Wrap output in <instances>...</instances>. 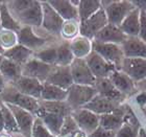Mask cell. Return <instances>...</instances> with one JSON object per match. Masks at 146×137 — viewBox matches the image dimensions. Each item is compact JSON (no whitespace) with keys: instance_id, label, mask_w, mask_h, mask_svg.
Here are the masks:
<instances>
[{"instance_id":"38","label":"cell","mask_w":146,"mask_h":137,"mask_svg":"<svg viewBox=\"0 0 146 137\" xmlns=\"http://www.w3.org/2000/svg\"><path fill=\"white\" fill-rule=\"evenodd\" d=\"M79 130L77 127V124L72 117V115H68L64 118V122L61 128V132H60V136L61 137H66L68 135L73 134L75 131Z\"/></svg>"},{"instance_id":"40","label":"cell","mask_w":146,"mask_h":137,"mask_svg":"<svg viewBox=\"0 0 146 137\" xmlns=\"http://www.w3.org/2000/svg\"><path fill=\"white\" fill-rule=\"evenodd\" d=\"M138 38L146 43V13L143 11H140V27Z\"/></svg>"},{"instance_id":"32","label":"cell","mask_w":146,"mask_h":137,"mask_svg":"<svg viewBox=\"0 0 146 137\" xmlns=\"http://www.w3.org/2000/svg\"><path fill=\"white\" fill-rule=\"evenodd\" d=\"M0 73L4 80H9V82L14 83L22 76L21 66L9 59L3 58L0 64Z\"/></svg>"},{"instance_id":"43","label":"cell","mask_w":146,"mask_h":137,"mask_svg":"<svg viewBox=\"0 0 146 137\" xmlns=\"http://www.w3.org/2000/svg\"><path fill=\"white\" fill-rule=\"evenodd\" d=\"M131 3L134 4L135 7L146 13V0H136V1H131Z\"/></svg>"},{"instance_id":"3","label":"cell","mask_w":146,"mask_h":137,"mask_svg":"<svg viewBox=\"0 0 146 137\" xmlns=\"http://www.w3.org/2000/svg\"><path fill=\"white\" fill-rule=\"evenodd\" d=\"M0 100L2 103L14 105L31 113H36L40 108V103L38 100L22 94L13 86L4 88L3 92L0 94Z\"/></svg>"},{"instance_id":"36","label":"cell","mask_w":146,"mask_h":137,"mask_svg":"<svg viewBox=\"0 0 146 137\" xmlns=\"http://www.w3.org/2000/svg\"><path fill=\"white\" fill-rule=\"evenodd\" d=\"M36 59L45 64L55 66L56 64V47H48L46 49L36 52Z\"/></svg>"},{"instance_id":"18","label":"cell","mask_w":146,"mask_h":137,"mask_svg":"<svg viewBox=\"0 0 146 137\" xmlns=\"http://www.w3.org/2000/svg\"><path fill=\"white\" fill-rule=\"evenodd\" d=\"M120 46L124 58L146 59V43L138 37H127Z\"/></svg>"},{"instance_id":"45","label":"cell","mask_w":146,"mask_h":137,"mask_svg":"<svg viewBox=\"0 0 146 137\" xmlns=\"http://www.w3.org/2000/svg\"><path fill=\"white\" fill-rule=\"evenodd\" d=\"M71 137H88L87 135L84 133L82 131H80V130H77V131H75L73 134L70 135Z\"/></svg>"},{"instance_id":"47","label":"cell","mask_w":146,"mask_h":137,"mask_svg":"<svg viewBox=\"0 0 146 137\" xmlns=\"http://www.w3.org/2000/svg\"><path fill=\"white\" fill-rule=\"evenodd\" d=\"M5 88V84H4V79H3V76H1V73H0V94L3 92Z\"/></svg>"},{"instance_id":"11","label":"cell","mask_w":146,"mask_h":137,"mask_svg":"<svg viewBox=\"0 0 146 137\" xmlns=\"http://www.w3.org/2000/svg\"><path fill=\"white\" fill-rule=\"evenodd\" d=\"M85 61L96 80L109 78L111 73L116 70V68L112 64H110L101 55L93 50L86 57Z\"/></svg>"},{"instance_id":"10","label":"cell","mask_w":146,"mask_h":137,"mask_svg":"<svg viewBox=\"0 0 146 137\" xmlns=\"http://www.w3.org/2000/svg\"><path fill=\"white\" fill-rule=\"evenodd\" d=\"M71 115L77 124V127L87 136L93 133L99 127V115L86 109H76L71 112Z\"/></svg>"},{"instance_id":"20","label":"cell","mask_w":146,"mask_h":137,"mask_svg":"<svg viewBox=\"0 0 146 137\" xmlns=\"http://www.w3.org/2000/svg\"><path fill=\"white\" fill-rule=\"evenodd\" d=\"M127 39V36L122 33V31L119 28V26L109 24L108 23L99 33H98L93 41L99 43H113L121 45L125 40Z\"/></svg>"},{"instance_id":"44","label":"cell","mask_w":146,"mask_h":137,"mask_svg":"<svg viewBox=\"0 0 146 137\" xmlns=\"http://www.w3.org/2000/svg\"><path fill=\"white\" fill-rule=\"evenodd\" d=\"M136 89H137V92L145 91L146 90V79L142 80V81L139 83H136Z\"/></svg>"},{"instance_id":"46","label":"cell","mask_w":146,"mask_h":137,"mask_svg":"<svg viewBox=\"0 0 146 137\" xmlns=\"http://www.w3.org/2000/svg\"><path fill=\"white\" fill-rule=\"evenodd\" d=\"M4 130V124H3V116H2V111H1V103H0V132H2Z\"/></svg>"},{"instance_id":"37","label":"cell","mask_w":146,"mask_h":137,"mask_svg":"<svg viewBox=\"0 0 146 137\" xmlns=\"http://www.w3.org/2000/svg\"><path fill=\"white\" fill-rule=\"evenodd\" d=\"M31 137H58L50 133L48 129L46 128L45 125L39 117H36L34 120L33 130H31Z\"/></svg>"},{"instance_id":"29","label":"cell","mask_w":146,"mask_h":137,"mask_svg":"<svg viewBox=\"0 0 146 137\" xmlns=\"http://www.w3.org/2000/svg\"><path fill=\"white\" fill-rule=\"evenodd\" d=\"M41 98L46 102H64L67 98V90L48 83H43Z\"/></svg>"},{"instance_id":"7","label":"cell","mask_w":146,"mask_h":137,"mask_svg":"<svg viewBox=\"0 0 146 137\" xmlns=\"http://www.w3.org/2000/svg\"><path fill=\"white\" fill-rule=\"evenodd\" d=\"M70 71L72 76L73 84L84 86H95L96 78L93 76L90 68L86 63L85 59L74 58L70 64Z\"/></svg>"},{"instance_id":"2","label":"cell","mask_w":146,"mask_h":137,"mask_svg":"<svg viewBox=\"0 0 146 137\" xmlns=\"http://www.w3.org/2000/svg\"><path fill=\"white\" fill-rule=\"evenodd\" d=\"M101 7L104 9L109 24L120 26L125 17L135 9L131 1L127 0H109L100 1Z\"/></svg>"},{"instance_id":"22","label":"cell","mask_w":146,"mask_h":137,"mask_svg":"<svg viewBox=\"0 0 146 137\" xmlns=\"http://www.w3.org/2000/svg\"><path fill=\"white\" fill-rule=\"evenodd\" d=\"M141 125L135 115L131 107L127 106V110L124 116V122L121 128L116 132V137H138V132Z\"/></svg>"},{"instance_id":"50","label":"cell","mask_w":146,"mask_h":137,"mask_svg":"<svg viewBox=\"0 0 146 137\" xmlns=\"http://www.w3.org/2000/svg\"><path fill=\"white\" fill-rule=\"evenodd\" d=\"M142 110H143L144 114H145V116H146V105H145V106H144V108H143V109H142Z\"/></svg>"},{"instance_id":"6","label":"cell","mask_w":146,"mask_h":137,"mask_svg":"<svg viewBox=\"0 0 146 137\" xmlns=\"http://www.w3.org/2000/svg\"><path fill=\"white\" fill-rule=\"evenodd\" d=\"M108 18L104 9L101 7L97 13L91 16L86 21L79 23V34L87 39L93 41L95 36L108 24Z\"/></svg>"},{"instance_id":"5","label":"cell","mask_w":146,"mask_h":137,"mask_svg":"<svg viewBox=\"0 0 146 137\" xmlns=\"http://www.w3.org/2000/svg\"><path fill=\"white\" fill-rule=\"evenodd\" d=\"M92 50L97 52L106 61L112 64L116 70H120L122 62L124 60V55L120 45L113 43H99L92 41Z\"/></svg>"},{"instance_id":"17","label":"cell","mask_w":146,"mask_h":137,"mask_svg":"<svg viewBox=\"0 0 146 137\" xmlns=\"http://www.w3.org/2000/svg\"><path fill=\"white\" fill-rule=\"evenodd\" d=\"M45 83L68 90L73 85L70 66H54Z\"/></svg>"},{"instance_id":"39","label":"cell","mask_w":146,"mask_h":137,"mask_svg":"<svg viewBox=\"0 0 146 137\" xmlns=\"http://www.w3.org/2000/svg\"><path fill=\"white\" fill-rule=\"evenodd\" d=\"M74 21L76 20H71V21H66V23L64 22L63 28H62V33L65 35V37L67 38H75L76 33H79V25L76 26V24L74 23Z\"/></svg>"},{"instance_id":"1","label":"cell","mask_w":146,"mask_h":137,"mask_svg":"<svg viewBox=\"0 0 146 137\" xmlns=\"http://www.w3.org/2000/svg\"><path fill=\"white\" fill-rule=\"evenodd\" d=\"M6 6L19 24L39 27L42 25V4L40 1L16 0L7 1Z\"/></svg>"},{"instance_id":"8","label":"cell","mask_w":146,"mask_h":137,"mask_svg":"<svg viewBox=\"0 0 146 137\" xmlns=\"http://www.w3.org/2000/svg\"><path fill=\"white\" fill-rule=\"evenodd\" d=\"M42 26L49 34L58 36L62 34L64 20L52 9L48 1H42Z\"/></svg>"},{"instance_id":"19","label":"cell","mask_w":146,"mask_h":137,"mask_svg":"<svg viewBox=\"0 0 146 137\" xmlns=\"http://www.w3.org/2000/svg\"><path fill=\"white\" fill-rule=\"evenodd\" d=\"M109 79L111 80L113 85L117 88V90H119L126 98L137 93L136 83L127 74L122 72L121 70H115V71H113L111 73V76H109Z\"/></svg>"},{"instance_id":"27","label":"cell","mask_w":146,"mask_h":137,"mask_svg":"<svg viewBox=\"0 0 146 137\" xmlns=\"http://www.w3.org/2000/svg\"><path fill=\"white\" fill-rule=\"evenodd\" d=\"M33 55H34L33 50L26 48V47L20 45V44H17V45L4 50L2 55L3 58L9 59L11 61L20 65V66H23L28 60H31Z\"/></svg>"},{"instance_id":"12","label":"cell","mask_w":146,"mask_h":137,"mask_svg":"<svg viewBox=\"0 0 146 137\" xmlns=\"http://www.w3.org/2000/svg\"><path fill=\"white\" fill-rule=\"evenodd\" d=\"M120 70L127 74L135 83L141 82L146 79V59L124 58Z\"/></svg>"},{"instance_id":"33","label":"cell","mask_w":146,"mask_h":137,"mask_svg":"<svg viewBox=\"0 0 146 137\" xmlns=\"http://www.w3.org/2000/svg\"><path fill=\"white\" fill-rule=\"evenodd\" d=\"M40 108L46 112L54 113V114H58L66 117V116L70 115L72 112L69 105L66 103V101L64 102H46L42 101L40 103Z\"/></svg>"},{"instance_id":"35","label":"cell","mask_w":146,"mask_h":137,"mask_svg":"<svg viewBox=\"0 0 146 137\" xmlns=\"http://www.w3.org/2000/svg\"><path fill=\"white\" fill-rule=\"evenodd\" d=\"M1 103V111H2V116H3V124H4V130L9 132H19V128L17 126L16 119L13 115L12 111L9 109V107L6 106L5 104Z\"/></svg>"},{"instance_id":"34","label":"cell","mask_w":146,"mask_h":137,"mask_svg":"<svg viewBox=\"0 0 146 137\" xmlns=\"http://www.w3.org/2000/svg\"><path fill=\"white\" fill-rule=\"evenodd\" d=\"M74 60V55L69 42H65L56 47V64L55 66H70Z\"/></svg>"},{"instance_id":"52","label":"cell","mask_w":146,"mask_h":137,"mask_svg":"<svg viewBox=\"0 0 146 137\" xmlns=\"http://www.w3.org/2000/svg\"><path fill=\"white\" fill-rule=\"evenodd\" d=\"M0 28H1V24H0Z\"/></svg>"},{"instance_id":"9","label":"cell","mask_w":146,"mask_h":137,"mask_svg":"<svg viewBox=\"0 0 146 137\" xmlns=\"http://www.w3.org/2000/svg\"><path fill=\"white\" fill-rule=\"evenodd\" d=\"M53 67L54 66L45 64L36 58H31L23 66H21V74L22 76L36 79L41 83H45Z\"/></svg>"},{"instance_id":"21","label":"cell","mask_w":146,"mask_h":137,"mask_svg":"<svg viewBox=\"0 0 146 137\" xmlns=\"http://www.w3.org/2000/svg\"><path fill=\"white\" fill-rule=\"evenodd\" d=\"M94 87L96 89V91H97V94L110 98V100L115 101L117 103L123 104V102L127 98L124 94H122L119 90H117V88L113 85V83L111 82V80L109 78L97 79Z\"/></svg>"},{"instance_id":"4","label":"cell","mask_w":146,"mask_h":137,"mask_svg":"<svg viewBox=\"0 0 146 137\" xmlns=\"http://www.w3.org/2000/svg\"><path fill=\"white\" fill-rule=\"evenodd\" d=\"M97 94V91L93 86H84L73 84L67 90V98L66 103L69 105L71 109H80L88 104Z\"/></svg>"},{"instance_id":"14","label":"cell","mask_w":146,"mask_h":137,"mask_svg":"<svg viewBox=\"0 0 146 137\" xmlns=\"http://www.w3.org/2000/svg\"><path fill=\"white\" fill-rule=\"evenodd\" d=\"M5 105L9 107V109L12 111L13 115L15 117L17 126L19 128V132L22 133L24 137H31V130H33V125L35 120L33 114L14 105H9V104H5Z\"/></svg>"},{"instance_id":"13","label":"cell","mask_w":146,"mask_h":137,"mask_svg":"<svg viewBox=\"0 0 146 137\" xmlns=\"http://www.w3.org/2000/svg\"><path fill=\"white\" fill-rule=\"evenodd\" d=\"M127 106L128 105L122 104L115 111L100 115L99 116V127L106 130L117 132L124 122V116L127 110Z\"/></svg>"},{"instance_id":"41","label":"cell","mask_w":146,"mask_h":137,"mask_svg":"<svg viewBox=\"0 0 146 137\" xmlns=\"http://www.w3.org/2000/svg\"><path fill=\"white\" fill-rule=\"evenodd\" d=\"M88 137H116V132L106 130V129L98 127L93 133L89 135Z\"/></svg>"},{"instance_id":"49","label":"cell","mask_w":146,"mask_h":137,"mask_svg":"<svg viewBox=\"0 0 146 137\" xmlns=\"http://www.w3.org/2000/svg\"><path fill=\"white\" fill-rule=\"evenodd\" d=\"M3 52H4V49L2 48V46L0 44V55H3Z\"/></svg>"},{"instance_id":"16","label":"cell","mask_w":146,"mask_h":137,"mask_svg":"<svg viewBox=\"0 0 146 137\" xmlns=\"http://www.w3.org/2000/svg\"><path fill=\"white\" fill-rule=\"evenodd\" d=\"M122 104L112 101V100L104 98V96H101L99 94H96L88 104H86L85 106L82 107V109L89 110V111H91V112L100 116L115 111Z\"/></svg>"},{"instance_id":"24","label":"cell","mask_w":146,"mask_h":137,"mask_svg":"<svg viewBox=\"0 0 146 137\" xmlns=\"http://www.w3.org/2000/svg\"><path fill=\"white\" fill-rule=\"evenodd\" d=\"M36 114L42 120L46 128L50 131V133H52L54 136H58L60 135L61 128L62 126H63V122H64V116L54 114V113L46 112V111L42 110L41 108H39V110L36 112Z\"/></svg>"},{"instance_id":"23","label":"cell","mask_w":146,"mask_h":137,"mask_svg":"<svg viewBox=\"0 0 146 137\" xmlns=\"http://www.w3.org/2000/svg\"><path fill=\"white\" fill-rule=\"evenodd\" d=\"M17 40L20 45L24 46L31 50L41 48L46 43V40L44 38L36 36L31 26L21 27V29L18 33V36H17Z\"/></svg>"},{"instance_id":"42","label":"cell","mask_w":146,"mask_h":137,"mask_svg":"<svg viewBox=\"0 0 146 137\" xmlns=\"http://www.w3.org/2000/svg\"><path fill=\"white\" fill-rule=\"evenodd\" d=\"M136 102L139 105L141 109H143L146 105V90L145 91H139L136 95Z\"/></svg>"},{"instance_id":"15","label":"cell","mask_w":146,"mask_h":137,"mask_svg":"<svg viewBox=\"0 0 146 137\" xmlns=\"http://www.w3.org/2000/svg\"><path fill=\"white\" fill-rule=\"evenodd\" d=\"M13 84V87L16 88L20 93L25 94L27 96L34 98L36 100L41 98V93L43 89V83L36 79L26 78V76H20L17 81Z\"/></svg>"},{"instance_id":"30","label":"cell","mask_w":146,"mask_h":137,"mask_svg":"<svg viewBox=\"0 0 146 137\" xmlns=\"http://www.w3.org/2000/svg\"><path fill=\"white\" fill-rule=\"evenodd\" d=\"M0 24H1V28H3V29L17 33V34L21 29L19 22L9 13L5 1L0 2Z\"/></svg>"},{"instance_id":"25","label":"cell","mask_w":146,"mask_h":137,"mask_svg":"<svg viewBox=\"0 0 146 137\" xmlns=\"http://www.w3.org/2000/svg\"><path fill=\"white\" fill-rule=\"evenodd\" d=\"M51 7L61 16L64 21H71V20H78V13L77 7L73 5L71 1L68 0H55V1H48Z\"/></svg>"},{"instance_id":"51","label":"cell","mask_w":146,"mask_h":137,"mask_svg":"<svg viewBox=\"0 0 146 137\" xmlns=\"http://www.w3.org/2000/svg\"><path fill=\"white\" fill-rule=\"evenodd\" d=\"M3 60V55H0V64H1V62H2Z\"/></svg>"},{"instance_id":"26","label":"cell","mask_w":146,"mask_h":137,"mask_svg":"<svg viewBox=\"0 0 146 137\" xmlns=\"http://www.w3.org/2000/svg\"><path fill=\"white\" fill-rule=\"evenodd\" d=\"M140 27V9L135 7L122 21L119 28L127 37H138Z\"/></svg>"},{"instance_id":"31","label":"cell","mask_w":146,"mask_h":137,"mask_svg":"<svg viewBox=\"0 0 146 137\" xmlns=\"http://www.w3.org/2000/svg\"><path fill=\"white\" fill-rule=\"evenodd\" d=\"M101 9L100 1L97 0H82L79 1L77 6V13H78V21L79 23L86 21L95 13H97Z\"/></svg>"},{"instance_id":"28","label":"cell","mask_w":146,"mask_h":137,"mask_svg":"<svg viewBox=\"0 0 146 137\" xmlns=\"http://www.w3.org/2000/svg\"><path fill=\"white\" fill-rule=\"evenodd\" d=\"M69 44L74 58L85 59L92 51V41L82 36L73 38Z\"/></svg>"},{"instance_id":"48","label":"cell","mask_w":146,"mask_h":137,"mask_svg":"<svg viewBox=\"0 0 146 137\" xmlns=\"http://www.w3.org/2000/svg\"><path fill=\"white\" fill-rule=\"evenodd\" d=\"M138 137H146V131H145V129L142 128V127H141V128L139 129V132H138Z\"/></svg>"}]
</instances>
